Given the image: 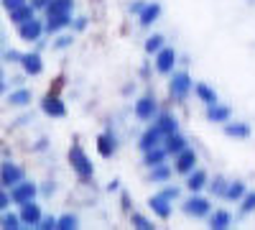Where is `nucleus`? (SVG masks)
Returning a JSON list of instances; mask_svg holds the SVG:
<instances>
[{"label": "nucleus", "mask_w": 255, "mask_h": 230, "mask_svg": "<svg viewBox=\"0 0 255 230\" xmlns=\"http://www.w3.org/2000/svg\"><path fill=\"white\" fill-rule=\"evenodd\" d=\"M67 161H69V169L74 172V177L79 179V184H90L95 179V164L79 141H72L69 151H67Z\"/></svg>", "instance_id": "nucleus-1"}, {"label": "nucleus", "mask_w": 255, "mask_h": 230, "mask_svg": "<svg viewBox=\"0 0 255 230\" xmlns=\"http://www.w3.org/2000/svg\"><path fill=\"white\" fill-rule=\"evenodd\" d=\"M194 92V79H191L189 69H174L168 74V100L174 102V105H184V102L191 97Z\"/></svg>", "instance_id": "nucleus-2"}, {"label": "nucleus", "mask_w": 255, "mask_h": 230, "mask_svg": "<svg viewBox=\"0 0 255 230\" xmlns=\"http://www.w3.org/2000/svg\"><path fill=\"white\" fill-rule=\"evenodd\" d=\"M212 210H215V207H212V197H204L202 192H189V197L181 202V213L186 218H194V220L209 218Z\"/></svg>", "instance_id": "nucleus-3"}, {"label": "nucleus", "mask_w": 255, "mask_h": 230, "mask_svg": "<svg viewBox=\"0 0 255 230\" xmlns=\"http://www.w3.org/2000/svg\"><path fill=\"white\" fill-rule=\"evenodd\" d=\"M158 113H161V102H158L156 95L145 92V95H140V97L133 100V118H135V120H140V123H153Z\"/></svg>", "instance_id": "nucleus-4"}, {"label": "nucleus", "mask_w": 255, "mask_h": 230, "mask_svg": "<svg viewBox=\"0 0 255 230\" xmlns=\"http://www.w3.org/2000/svg\"><path fill=\"white\" fill-rule=\"evenodd\" d=\"M176 67H179V51H176L174 46H168V44H166L158 54H153V69H156V74L168 77Z\"/></svg>", "instance_id": "nucleus-5"}, {"label": "nucleus", "mask_w": 255, "mask_h": 230, "mask_svg": "<svg viewBox=\"0 0 255 230\" xmlns=\"http://www.w3.org/2000/svg\"><path fill=\"white\" fill-rule=\"evenodd\" d=\"M174 174H179V177H186L189 172H194L197 166H199V154L191 149V146H186V149L181 151V154H176L174 156Z\"/></svg>", "instance_id": "nucleus-6"}, {"label": "nucleus", "mask_w": 255, "mask_h": 230, "mask_svg": "<svg viewBox=\"0 0 255 230\" xmlns=\"http://www.w3.org/2000/svg\"><path fill=\"white\" fill-rule=\"evenodd\" d=\"M26 179V169L15 161H3L0 164V187H5V190H10V187H15L18 182Z\"/></svg>", "instance_id": "nucleus-7"}, {"label": "nucleus", "mask_w": 255, "mask_h": 230, "mask_svg": "<svg viewBox=\"0 0 255 230\" xmlns=\"http://www.w3.org/2000/svg\"><path fill=\"white\" fill-rule=\"evenodd\" d=\"M163 133H161V128L156 123H148L145 128H143V133L138 136V151L143 154V151H151V149H156V146H163Z\"/></svg>", "instance_id": "nucleus-8"}, {"label": "nucleus", "mask_w": 255, "mask_h": 230, "mask_svg": "<svg viewBox=\"0 0 255 230\" xmlns=\"http://www.w3.org/2000/svg\"><path fill=\"white\" fill-rule=\"evenodd\" d=\"M38 197V184L36 182H28V179H23V182H18L15 187H10V200H13V205H26V202H31V200H36Z\"/></svg>", "instance_id": "nucleus-9"}, {"label": "nucleus", "mask_w": 255, "mask_h": 230, "mask_svg": "<svg viewBox=\"0 0 255 230\" xmlns=\"http://www.w3.org/2000/svg\"><path fill=\"white\" fill-rule=\"evenodd\" d=\"M15 28H18L20 41H28V44H36V41H41V36L46 33V26H44L41 18H31V20H26V23L15 26Z\"/></svg>", "instance_id": "nucleus-10"}, {"label": "nucleus", "mask_w": 255, "mask_h": 230, "mask_svg": "<svg viewBox=\"0 0 255 230\" xmlns=\"http://www.w3.org/2000/svg\"><path fill=\"white\" fill-rule=\"evenodd\" d=\"M145 205H148V210H151L158 220H171V215H174V202L171 200H166L163 195H151L145 200Z\"/></svg>", "instance_id": "nucleus-11"}, {"label": "nucleus", "mask_w": 255, "mask_h": 230, "mask_svg": "<svg viewBox=\"0 0 255 230\" xmlns=\"http://www.w3.org/2000/svg\"><path fill=\"white\" fill-rule=\"evenodd\" d=\"M118 151H120L118 136H115L110 128L102 131V133L97 136V154H100L102 159H113V156H118Z\"/></svg>", "instance_id": "nucleus-12"}, {"label": "nucleus", "mask_w": 255, "mask_h": 230, "mask_svg": "<svg viewBox=\"0 0 255 230\" xmlns=\"http://www.w3.org/2000/svg\"><path fill=\"white\" fill-rule=\"evenodd\" d=\"M41 113H44L46 118H67V102H64L59 95L49 92V95H44V100H41Z\"/></svg>", "instance_id": "nucleus-13"}, {"label": "nucleus", "mask_w": 255, "mask_h": 230, "mask_svg": "<svg viewBox=\"0 0 255 230\" xmlns=\"http://www.w3.org/2000/svg\"><path fill=\"white\" fill-rule=\"evenodd\" d=\"M161 13H163V5L158 3V0H148L145 8L138 15V26L140 28H153L158 20H161Z\"/></svg>", "instance_id": "nucleus-14"}, {"label": "nucleus", "mask_w": 255, "mask_h": 230, "mask_svg": "<svg viewBox=\"0 0 255 230\" xmlns=\"http://www.w3.org/2000/svg\"><path fill=\"white\" fill-rule=\"evenodd\" d=\"M222 133L227 136V138H232V141H248L250 136H253V128H250V123H245V120H227L225 125H222Z\"/></svg>", "instance_id": "nucleus-15"}, {"label": "nucleus", "mask_w": 255, "mask_h": 230, "mask_svg": "<svg viewBox=\"0 0 255 230\" xmlns=\"http://www.w3.org/2000/svg\"><path fill=\"white\" fill-rule=\"evenodd\" d=\"M20 69H23L26 77H38L44 74V56L38 51H23V59H20Z\"/></svg>", "instance_id": "nucleus-16"}, {"label": "nucleus", "mask_w": 255, "mask_h": 230, "mask_svg": "<svg viewBox=\"0 0 255 230\" xmlns=\"http://www.w3.org/2000/svg\"><path fill=\"white\" fill-rule=\"evenodd\" d=\"M207 184H209V172L202 169V166H197L194 172H189V174L184 177L186 192H204V190H207Z\"/></svg>", "instance_id": "nucleus-17"}, {"label": "nucleus", "mask_w": 255, "mask_h": 230, "mask_svg": "<svg viewBox=\"0 0 255 230\" xmlns=\"http://www.w3.org/2000/svg\"><path fill=\"white\" fill-rule=\"evenodd\" d=\"M204 118H207V123H212V125H225V123L232 118V108L225 105V102H215V105H207V108H204Z\"/></svg>", "instance_id": "nucleus-18"}, {"label": "nucleus", "mask_w": 255, "mask_h": 230, "mask_svg": "<svg viewBox=\"0 0 255 230\" xmlns=\"http://www.w3.org/2000/svg\"><path fill=\"white\" fill-rule=\"evenodd\" d=\"M153 123L161 128V133H163V136H171V133L181 131L179 115H176V113H171V110H163V108H161V113L156 115V120H153Z\"/></svg>", "instance_id": "nucleus-19"}, {"label": "nucleus", "mask_w": 255, "mask_h": 230, "mask_svg": "<svg viewBox=\"0 0 255 230\" xmlns=\"http://www.w3.org/2000/svg\"><path fill=\"white\" fill-rule=\"evenodd\" d=\"M20 223H23V228H36L41 223V218H44V213H41V205H36V200L20 205Z\"/></svg>", "instance_id": "nucleus-20"}, {"label": "nucleus", "mask_w": 255, "mask_h": 230, "mask_svg": "<svg viewBox=\"0 0 255 230\" xmlns=\"http://www.w3.org/2000/svg\"><path fill=\"white\" fill-rule=\"evenodd\" d=\"M72 13H59V15H46V20H44V26H46V33H51V36H56V33H61V31H67V28H72Z\"/></svg>", "instance_id": "nucleus-21"}, {"label": "nucleus", "mask_w": 255, "mask_h": 230, "mask_svg": "<svg viewBox=\"0 0 255 230\" xmlns=\"http://www.w3.org/2000/svg\"><path fill=\"white\" fill-rule=\"evenodd\" d=\"M194 97L202 102V105H215V102H220V95L217 90L209 85V82H194Z\"/></svg>", "instance_id": "nucleus-22"}, {"label": "nucleus", "mask_w": 255, "mask_h": 230, "mask_svg": "<svg viewBox=\"0 0 255 230\" xmlns=\"http://www.w3.org/2000/svg\"><path fill=\"white\" fill-rule=\"evenodd\" d=\"M186 146H189V138H186L181 131H176V133H171V136L163 138V149H166V154L171 156V159H174L176 154H181Z\"/></svg>", "instance_id": "nucleus-23"}, {"label": "nucleus", "mask_w": 255, "mask_h": 230, "mask_svg": "<svg viewBox=\"0 0 255 230\" xmlns=\"http://www.w3.org/2000/svg\"><path fill=\"white\" fill-rule=\"evenodd\" d=\"M174 179V166L171 164H158V166H153V169H148V182L151 184H166V182H171Z\"/></svg>", "instance_id": "nucleus-24"}, {"label": "nucleus", "mask_w": 255, "mask_h": 230, "mask_svg": "<svg viewBox=\"0 0 255 230\" xmlns=\"http://www.w3.org/2000/svg\"><path fill=\"white\" fill-rule=\"evenodd\" d=\"M168 159H171V156L166 154L163 146H156V149L143 151V154H140V164L145 166V169H153V166H158V164H166Z\"/></svg>", "instance_id": "nucleus-25"}, {"label": "nucleus", "mask_w": 255, "mask_h": 230, "mask_svg": "<svg viewBox=\"0 0 255 230\" xmlns=\"http://www.w3.org/2000/svg\"><path fill=\"white\" fill-rule=\"evenodd\" d=\"M207 220H209V228L212 230H227V228H232V213L230 210H222V207L212 210Z\"/></svg>", "instance_id": "nucleus-26"}, {"label": "nucleus", "mask_w": 255, "mask_h": 230, "mask_svg": "<svg viewBox=\"0 0 255 230\" xmlns=\"http://www.w3.org/2000/svg\"><path fill=\"white\" fill-rule=\"evenodd\" d=\"M248 192V182L245 179H230L227 184V192H225V202H232V205H238Z\"/></svg>", "instance_id": "nucleus-27"}, {"label": "nucleus", "mask_w": 255, "mask_h": 230, "mask_svg": "<svg viewBox=\"0 0 255 230\" xmlns=\"http://www.w3.org/2000/svg\"><path fill=\"white\" fill-rule=\"evenodd\" d=\"M227 184H230V179H227L225 174H215V177H209V184H207L209 197H212V200H225Z\"/></svg>", "instance_id": "nucleus-28"}, {"label": "nucleus", "mask_w": 255, "mask_h": 230, "mask_svg": "<svg viewBox=\"0 0 255 230\" xmlns=\"http://www.w3.org/2000/svg\"><path fill=\"white\" fill-rule=\"evenodd\" d=\"M31 100H33V95L26 87H15L13 92H8V105H13V108H28Z\"/></svg>", "instance_id": "nucleus-29"}, {"label": "nucleus", "mask_w": 255, "mask_h": 230, "mask_svg": "<svg viewBox=\"0 0 255 230\" xmlns=\"http://www.w3.org/2000/svg\"><path fill=\"white\" fill-rule=\"evenodd\" d=\"M8 15H10V23H13V26H20V23H26V20L36 18V8H33L31 3H26V5H20V8L10 10Z\"/></svg>", "instance_id": "nucleus-30"}, {"label": "nucleus", "mask_w": 255, "mask_h": 230, "mask_svg": "<svg viewBox=\"0 0 255 230\" xmlns=\"http://www.w3.org/2000/svg\"><path fill=\"white\" fill-rule=\"evenodd\" d=\"M163 46H166V36H163V33H151V36H148V38L143 41V51H145L148 56L158 54Z\"/></svg>", "instance_id": "nucleus-31"}, {"label": "nucleus", "mask_w": 255, "mask_h": 230, "mask_svg": "<svg viewBox=\"0 0 255 230\" xmlns=\"http://www.w3.org/2000/svg\"><path fill=\"white\" fill-rule=\"evenodd\" d=\"M74 0H51L49 8H46V15H59V13H74Z\"/></svg>", "instance_id": "nucleus-32"}, {"label": "nucleus", "mask_w": 255, "mask_h": 230, "mask_svg": "<svg viewBox=\"0 0 255 230\" xmlns=\"http://www.w3.org/2000/svg\"><path fill=\"white\" fill-rule=\"evenodd\" d=\"M0 228H3V230H20L23 223H20V215L3 210V213H0Z\"/></svg>", "instance_id": "nucleus-33"}, {"label": "nucleus", "mask_w": 255, "mask_h": 230, "mask_svg": "<svg viewBox=\"0 0 255 230\" xmlns=\"http://www.w3.org/2000/svg\"><path fill=\"white\" fill-rule=\"evenodd\" d=\"M128 218H130V225H133L135 230H156L153 220H151V218H145V215H140V213H130Z\"/></svg>", "instance_id": "nucleus-34"}, {"label": "nucleus", "mask_w": 255, "mask_h": 230, "mask_svg": "<svg viewBox=\"0 0 255 230\" xmlns=\"http://www.w3.org/2000/svg\"><path fill=\"white\" fill-rule=\"evenodd\" d=\"M238 205H240V215H243V218L255 215V192H253V190H248V192H245V197H243Z\"/></svg>", "instance_id": "nucleus-35"}, {"label": "nucleus", "mask_w": 255, "mask_h": 230, "mask_svg": "<svg viewBox=\"0 0 255 230\" xmlns=\"http://www.w3.org/2000/svg\"><path fill=\"white\" fill-rule=\"evenodd\" d=\"M79 228V218L74 213H64L59 215V223H56V230H77Z\"/></svg>", "instance_id": "nucleus-36"}, {"label": "nucleus", "mask_w": 255, "mask_h": 230, "mask_svg": "<svg viewBox=\"0 0 255 230\" xmlns=\"http://www.w3.org/2000/svg\"><path fill=\"white\" fill-rule=\"evenodd\" d=\"M158 195H163L166 200H171V202H179V200H181V187H179V184H171V182H166V184H161Z\"/></svg>", "instance_id": "nucleus-37"}, {"label": "nucleus", "mask_w": 255, "mask_h": 230, "mask_svg": "<svg viewBox=\"0 0 255 230\" xmlns=\"http://www.w3.org/2000/svg\"><path fill=\"white\" fill-rule=\"evenodd\" d=\"M72 44H74V33H56V38H54V49L56 51L72 49Z\"/></svg>", "instance_id": "nucleus-38"}, {"label": "nucleus", "mask_w": 255, "mask_h": 230, "mask_svg": "<svg viewBox=\"0 0 255 230\" xmlns=\"http://www.w3.org/2000/svg\"><path fill=\"white\" fill-rule=\"evenodd\" d=\"M90 28V18L87 15H77V18H72V31L74 33H84Z\"/></svg>", "instance_id": "nucleus-39"}, {"label": "nucleus", "mask_w": 255, "mask_h": 230, "mask_svg": "<svg viewBox=\"0 0 255 230\" xmlns=\"http://www.w3.org/2000/svg\"><path fill=\"white\" fill-rule=\"evenodd\" d=\"M56 223H59V218H54V215H44L36 228H38V230H56Z\"/></svg>", "instance_id": "nucleus-40"}, {"label": "nucleus", "mask_w": 255, "mask_h": 230, "mask_svg": "<svg viewBox=\"0 0 255 230\" xmlns=\"http://www.w3.org/2000/svg\"><path fill=\"white\" fill-rule=\"evenodd\" d=\"M10 205H13V200H10V190H5V187H0V213L8 210Z\"/></svg>", "instance_id": "nucleus-41"}, {"label": "nucleus", "mask_w": 255, "mask_h": 230, "mask_svg": "<svg viewBox=\"0 0 255 230\" xmlns=\"http://www.w3.org/2000/svg\"><path fill=\"white\" fill-rule=\"evenodd\" d=\"M120 190H123V182H120L118 177H115V179H110L108 184H105V192H108V195H118Z\"/></svg>", "instance_id": "nucleus-42"}, {"label": "nucleus", "mask_w": 255, "mask_h": 230, "mask_svg": "<svg viewBox=\"0 0 255 230\" xmlns=\"http://www.w3.org/2000/svg\"><path fill=\"white\" fill-rule=\"evenodd\" d=\"M38 195L54 197V195H56V182H44V187H38Z\"/></svg>", "instance_id": "nucleus-43"}, {"label": "nucleus", "mask_w": 255, "mask_h": 230, "mask_svg": "<svg viewBox=\"0 0 255 230\" xmlns=\"http://www.w3.org/2000/svg\"><path fill=\"white\" fill-rule=\"evenodd\" d=\"M145 3H148V0H133V3L128 5V13H130V15H135V18H138V15H140V10L145 8Z\"/></svg>", "instance_id": "nucleus-44"}, {"label": "nucleus", "mask_w": 255, "mask_h": 230, "mask_svg": "<svg viewBox=\"0 0 255 230\" xmlns=\"http://www.w3.org/2000/svg\"><path fill=\"white\" fill-rule=\"evenodd\" d=\"M26 3H28V0H0V5H3L8 13L15 10V8H20V5H26Z\"/></svg>", "instance_id": "nucleus-45"}, {"label": "nucleus", "mask_w": 255, "mask_h": 230, "mask_svg": "<svg viewBox=\"0 0 255 230\" xmlns=\"http://www.w3.org/2000/svg\"><path fill=\"white\" fill-rule=\"evenodd\" d=\"M120 207H123V213H128V215L133 213L130 210V195H128L125 190H120Z\"/></svg>", "instance_id": "nucleus-46"}, {"label": "nucleus", "mask_w": 255, "mask_h": 230, "mask_svg": "<svg viewBox=\"0 0 255 230\" xmlns=\"http://www.w3.org/2000/svg\"><path fill=\"white\" fill-rule=\"evenodd\" d=\"M5 59L10 64H20V59H23V51H15V49H8L5 51Z\"/></svg>", "instance_id": "nucleus-47"}, {"label": "nucleus", "mask_w": 255, "mask_h": 230, "mask_svg": "<svg viewBox=\"0 0 255 230\" xmlns=\"http://www.w3.org/2000/svg\"><path fill=\"white\" fill-rule=\"evenodd\" d=\"M46 149H49V138H46V136H41V138L33 143V151H38V154H41V151H46Z\"/></svg>", "instance_id": "nucleus-48"}, {"label": "nucleus", "mask_w": 255, "mask_h": 230, "mask_svg": "<svg viewBox=\"0 0 255 230\" xmlns=\"http://www.w3.org/2000/svg\"><path fill=\"white\" fill-rule=\"evenodd\" d=\"M49 3H51V0H31V5L36 8V13H38V10H44V13H46Z\"/></svg>", "instance_id": "nucleus-49"}, {"label": "nucleus", "mask_w": 255, "mask_h": 230, "mask_svg": "<svg viewBox=\"0 0 255 230\" xmlns=\"http://www.w3.org/2000/svg\"><path fill=\"white\" fill-rule=\"evenodd\" d=\"M8 85H10V82H5V72H3V67H0V95H5Z\"/></svg>", "instance_id": "nucleus-50"}, {"label": "nucleus", "mask_w": 255, "mask_h": 230, "mask_svg": "<svg viewBox=\"0 0 255 230\" xmlns=\"http://www.w3.org/2000/svg\"><path fill=\"white\" fill-rule=\"evenodd\" d=\"M123 95H125V97H130V95H135V82H128V85L123 87Z\"/></svg>", "instance_id": "nucleus-51"}]
</instances>
